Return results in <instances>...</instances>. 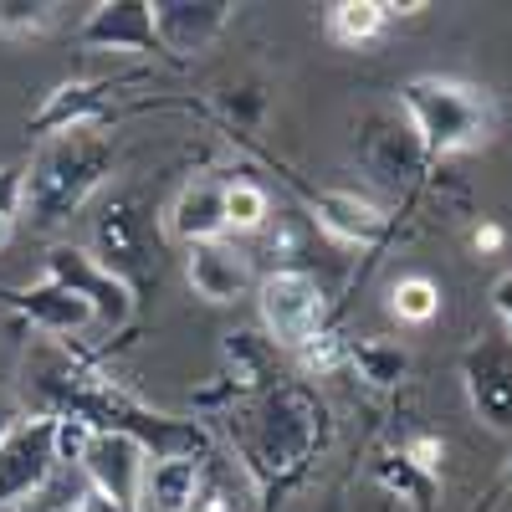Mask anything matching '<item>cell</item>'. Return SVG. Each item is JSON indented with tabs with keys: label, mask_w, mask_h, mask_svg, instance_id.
Returning a JSON list of instances; mask_svg holds the SVG:
<instances>
[{
	"label": "cell",
	"mask_w": 512,
	"mask_h": 512,
	"mask_svg": "<svg viewBox=\"0 0 512 512\" xmlns=\"http://www.w3.org/2000/svg\"><path fill=\"white\" fill-rule=\"evenodd\" d=\"M226 436L236 446L241 477L262 497H272L313 466L323 446V405L308 384L282 379L262 395L226 405Z\"/></svg>",
	"instance_id": "cell-1"
},
{
	"label": "cell",
	"mask_w": 512,
	"mask_h": 512,
	"mask_svg": "<svg viewBox=\"0 0 512 512\" xmlns=\"http://www.w3.org/2000/svg\"><path fill=\"white\" fill-rule=\"evenodd\" d=\"M21 216L36 231H52L72 221L88 205L103 180L118 169V144L108 139V128H67V134L41 139L31 164H21Z\"/></svg>",
	"instance_id": "cell-2"
},
{
	"label": "cell",
	"mask_w": 512,
	"mask_h": 512,
	"mask_svg": "<svg viewBox=\"0 0 512 512\" xmlns=\"http://www.w3.org/2000/svg\"><path fill=\"white\" fill-rule=\"evenodd\" d=\"M395 108L415 128V139H420L431 164L487 149L502 128V108L487 88H477V82H466V77H441V72L400 82Z\"/></svg>",
	"instance_id": "cell-3"
},
{
	"label": "cell",
	"mask_w": 512,
	"mask_h": 512,
	"mask_svg": "<svg viewBox=\"0 0 512 512\" xmlns=\"http://www.w3.org/2000/svg\"><path fill=\"white\" fill-rule=\"evenodd\" d=\"M93 262L118 277L134 297H144L154 282H159V236H154V221L139 195H113L98 205L93 216Z\"/></svg>",
	"instance_id": "cell-4"
},
{
	"label": "cell",
	"mask_w": 512,
	"mask_h": 512,
	"mask_svg": "<svg viewBox=\"0 0 512 512\" xmlns=\"http://www.w3.org/2000/svg\"><path fill=\"white\" fill-rule=\"evenodd\" d=\"M354 159L384 190H415L425 175H431V159H425L415 128L405 123L400 108H369L354 123Z\"/></svg>",
	"instance_id": "cell-5"
},
{
	"label": "cell",
	"mask_w": 512,
	"mask_h": 512,
	"mask_svg": "<svg viewBox=\"0 0 512 512\" xmlns=\"http://www.w3.org/2000/svg\"><path fill=\"white\" fill-rule=\"evenodd\" d=\"M256 308H262V328L272 349H297L308 344L318 328H328V292L308 267H277L256 287Z\"/></svg>",
	"instance_id": "cell-6"
},
{
	"label": "cell",
	"mask_w": 512,
	"mask_h": 512,
	"mask_svg": "<svg viewBox=\"0 0 512 512\" xmlns=\"http://www.w3.org/2000/svg\"><path fill=\"white\" fill-rule=\"evenodd\" d=\"M461 384L487 431L512 436V338L507 333H482L461 354Z\"/></svg>",
	"instance_id": "cell-7"
},
{
	"label": "cell",
	"mask_w": 512,
	"mask_h": 512,
	"mask_svg": "<svg viewBox=\"0 0 512 512\" xmlns=\"http://www.w3.org/2000/svg\"><path fill=\"white\" fill-rule=\"evenodd\" d=\"M52 477H57L52 415H26L16 431L0 441V512L31 502Z\"/></svg>",
	"instance_id": "cell-8"
},
{
	"label": "cell",
	"mask_w": 512,
	"mask_h": 512,
	"mask_svg": "<svg viewBox=\"0 0 512 512\" xmlns=\"http://www.w3.org/2000/svg\"><path fill=\"white\" fill-rule=\"evenodd\" d=\"M47 277L62 282L67 292H77L82 303L93 308V323H103V328H123L128 318H134V308H139V297L128 292L118 277H108L93 262L88 246H52L47 251Z\"/></svg>",
	"instance_id": "cell-9"
},
{
	"label": "cell",
	"mask_w": 512,
	"mask_h": 512,
	"mask_svg": "<svg viewBox=\"0 0 512 512\" xmlns=\"http://www.w3.org/2000/svg\"><path fill=\"white\" fill-rule=\"evenodd\" d=\"M154 36L159 52L169 62H190L200 52H210L226 36V26L236 21L231 0H154Z\"/></svg>",
	"instance_id": "cell-10"
},
{
	"label": "cell",
	"mask_w": 512,
	"mask_h": 512,
	"mask_svg": "<svg viewBox=\"0 0 512 512\" xmlns=\"http://www.w3.org/2000/svg\"><path fill=\"white\" fill-rule=\"evenodd\" d=\"M272 384H282V369H277V349H272V338L262 333H226V344H221V374L210 390L195 395V405H236V400H251V395H262L272 390Z\"/></svg>",
	"instance_id": "cell-11"
},
{
	"label": "cell",
	"mask_w": 512,
	"mask_h": 512,
	"mask_svg": "<svg viewBox=\"0 0 512 512\" xmlns=\"http://www.w3.org/2000/svg\"><path fill=\"white\" fill-rule=\"evenodd\" d=\"M82 482H93L98 492H108L123 512H139L144 502V472H149V451L128 436H113V431H98L88 456H82Z\"/></svg>",
	"instance_id": "cell-12"
},
{
	"label": "cell",
	"mask_w": 512,
	"mask_h": 512,
	"mask_svg": "<svg viewBox=\"0 0 512 512\" xmlns=\"http://www.w3.org/2000/svg\"><path fill=\"white\" fill-rule=\"evenodd\" d=\"M118 93L113 77H77V82H62V88L47 93V103H41L26 123L36 139H52V134H67V128H108V103Z\"/></svg>",
	"instance_id": "cell-13"
},
{
	"label": "cell",
	"mask_w": 512,
	"mask_h": 512,
	"mask_svg": "<svg viewBox=\"0 0 512 512\" xmlns=\"http://www.w3.org/2000/svg\"><path fill=\"white\" fill-rule=\"evenodd\" d=\"M308 210L313 221L344 246H379L384 231H390V210H384L374 195H359V190H308Z\"/></svg>",
	"instance_id": "cell-14"
},
{
	"label": "cell",
	"mask_w": 512,
	"mask_h": 512,
	"mask_svg": "<svg viewBox=\"0 0 512 512\" xmlns=\"http://www.w3.org/2000/svg\"><path fill=\"white\" fill-rule=\"evenodd\" d=\"M185 277H190L195 297L226 308L236 297H246V287H251V256L231 236L195 241V246H185Z\"/></svg>",
	"instance_id": "cell-15"
},
{
	"label": "cell",
	"mask_w": 512,
	"mask_h": 512,
	"mask_svg": "<svg viewBox=\"0 0 512 512\" xmlns=\"http://www.w3.org/2000/svg\"><path fill=\"white\" fill-rule=\"evenodd\" d=\"M82 47L93 52H139V57H164L159 36H154V11L144 0H108V6H93V16L77 31Z\"/></svg>",
	"instance_id": "cell-16"
},
{
	"label": "cell",
	"mask_w": 512,
	"mask_h": 512,
	"mask_svg": "<svg viewBox=\"0 0 512 512\" xmlns=\"http://www.w3.org/2000/svg\"><path fill=\"white\" fill-rule=\"evenodd\" d=\"M164 226H169V236L185 241V246L226 236V180H221V175H195V180H185L180 195L169 200Z\"/></svg>",
	"instance_id": "cell-17"
},
{
	"label": "cell",
	"mask_w": 512,
	"mask_h": 512,
	"mask_svg": "<svg viewBox=\"0 0 512 512\" xmlns=\"http://www.w3.org/2000/svg\"><path fill=\"white\" fill-rule=\"evenodd\" d=\"M6 297V308H16L31 328L41 333H52V338H67V333H82L93 323V308L82 303L77 292H67L62 282L52 277H41L36 287H16V292H0Z\"/></svg>",
	"instance_id": "cell-18"
},
{
	"label": "cell",
	"mask_w": 512,
	"mask_h": 512,
	"mask_svg": "<svg viewBox=\"0 0 512 512\" xmlns=\"http://www.w3.org/2000/svg\"><path fill=\"white\" fill-rule=\"evenodd\" d=\"M200 466L205 461L195 456H154L144 472V502H154L159 512H185L200 487Z\"/></svg>",
	"instance_id": "cell-19"
},
{
	"label": "cell",
	"mask_w": 512,
	"mask_h": 512,
	"mask_svg": "<svg viewBox=\"0 0 512 512\" xmlns=\"http://www.w3.org/2000/svg\"><path fill=\"white\" fill-rule=\"evenodd\" d=\"M349 369L369 390H400L410 374V349L395 338H359V344H349Z\"/></svg>",
	"instance_id": "cell-20"
},
{
	"label": "cell",
	"mask_w": 512,
	"mask_h": 512,
	"mask_svg": "<svg viewBox=\"0 0 512 512\" xmlns=\"http://www.w3.org/2000/svg\"><path fill=\"white\" fill-rule=\"evenodd\" d=\"M374 482L390 492V497H400L405 507H415V512H436V502H441V477L410 466L400 451H384L374 461Z\"/></svg>",
	"instance_id": "cell-21"
},
{
	"label": "cell",
	"mask_w": 512,
	"mask_h": 512,
	"mask_svg": "<svg viewBox=\"0 0 512 512\" xmlns=\"http://www.w3.org/2000/svg\"><path fill=\"white\" fill-rule=\"evenodd\" d=\"M328 36L338 41V47H369V41L384 36V26H390V16H384V0H333L328 16H323Z\"/></svg>",
	"instance_id": "cell-22"
},
{
	"label": "cell",
	"mask_w": 512,
	"mask_h": 512,
	"mask_svg": "<svg viewBox=\"0 0 512 512\" xmlns=\"http://www.w3.org/2000/svg\"><path fill=\"white\" fill-rule=\"evenodd\" d=\"M390 313L410 328H425V323H436L441 318V287L425 277V272H410L390 287Z\"/></svg>",
	"instance_id": "cell-23"
},
{
	"label": "cell",
	"mask_w": 512,
	"mask_h": 512,
	"mask_svg": "<svg viewBox=\"0 0 512 512\" xmlns=\"http://www.w3.org/2000/svg\"><path fill=\"white\" fill-rule=\"evenodd\" d=\"M272 221V195L256 180H226V236H251Z\"/></svg>",
	"instance_id": "cell-24"
},
{
	"label": "cell",
	"mask_w": 512,
	"mask_h": 512,
	"mask_svg": "<svg viewBox=\"0 0 512 512\" xmlns=\"http://www.w3.org/2000/svg\"><path fill=\"white\" fill-rule=\"evenodd\" d=\"M57 26V6L47 0H0V41H31Z\"/></svg>",
	"instance_id": "cell-25"
},
{
	"label": "cell",
	"mask_w": 512,
	"mask_h": 512,
	"mask_svg": "<svg viewBox=\"0 0 512 512\" xmlns=\"http://www.w3.org/2000/svg\"><path fill=\"white\" fill-rule=\"evenodd\" d=\"M292 359L303 364V374L328 379V374H338V369L349 364V338L338 333V328H318L308 344H297V349H292Z\"/></svg>",
	"instance_id": "cell-26"
},
{
	"label": "cell",
	"mask_w": 512,
	"mask_h": 512,
	"mask_svg": "<svg viewBox=\"0 0 512 512\" xmlns=\"http://www.w3.org/2000/svg\"><path fill=\"white\" fill-rule=\"evenodd\" d=\"M185 512H246V507H241V497H236L231 472H226V466H221L216 456H205V466H200V487H195V502H190Z\"/></svg>",
	"instance_id": "cell-27"
},
{
	"label": "cell",
	"mask_w": 512,
	"mask_h": 512,
	"mask_svg": "<svg viewBox=\"0 0 512 512\" xmlns=\"http://www.w3.org/2000/svg\"><path fill=\"white\" fill-rule=\"evenodd\" d=\"M395 451H400L410 466H420V472H431V477H441V466H446V441H441L436 431H410Z\"/></svg>",
	"instance_id": "cell-28"
},
{
	"label": "cell",
	"mask_w": 512,
	"mask_h": 512,
	"mask_svg": "<svg viewBox=\"0 0 512 512\" xmlns=\"http://www.w3.org/2000/svg\"><path fill=\"white\" fill-rule=\"evenodd\" d=\"M216 103H221V113L236 128H256V123H262V113H267V93L262 88H226Z\"/></svg>",
	"instance_id": "cell-29"
},
{
	"label": "cell",
	"mask_w": 512,
	"mask_h": 512,
	"mask_svg": "<svg viewBox=\"0 0 512 512\" xmlns=\"http://www.w3.org/2000/svg\"><path fill=\"white\" fill-rule=\"evenodd\" d=\"M72 512H123L108 492H98L93 482H77V492H72Z\"/></svg>",
	"instance_id": "cell-30"
},
{
	"label": "cell",
	"mask_w": 512,
	"mask_h": 512,
	"mask_svg": "<svg viewBox=\"0 0 512 512\" xmlns=\"http://www.w3.org/2000/svg\"><path fill=\"white\" fill-rule=\"evenodd\" d=\"M26 420V405H21V395L11 390V384H0V441H6L16 425Z\"/></svg>",
	"instance_id": "cell-31"
},
{
	"label": "cell",
	"mask_w": 512,
	"mask_h": 512,
	"mask_svg": "<svg viewBox=\"0 0 512 512\" xmlns=\"http://www.w3.org/2000/svg\"><path fill=\"white\" fill-rule=\"evenodd\" d=\"M492 308H497V318H502V333L512 338V267L492 282Z\"/></svg>",
	"instance_id": "cell-32"
},
{
	"label": "cell",
	"mask_w": 512,
	"mask_h": 512,
	"mask_svg": "<svg viewBox=\"0 0 512 512\" xmlns=\"http://www.w3.org/2000/svg\"><path fill=\"white\" fill-rule=\"evenodd\" d=\"M502 241H507V231H502L497 221H477V231H472V246H477L482 256H492V251H502Z\"/></svg>",
	"instance_id": "cell-33"
},
{
	"label": "cell",
	"mask_w": 512,
	"mask_h": 512,
	"mask_svg": "<svg viewBox=\"0 0 512 512\" xmlns=\"http://www.w3.org/2000/svg\"><path fill=\"white\" fill-rule=\"evenodd\" d=\"M11 236H16V216H11V210H0V251L11 246Z\"/></svg>",
	"instance_id": "cell-34"
},
{
	"label": "cell",
	"mask_w": 512,
	"mask_h": 512,
	"mask_svg": "<svg viewBox=\"0 0 512 512\" xmlns=\"http://www.w3.org/2000/svg\"><path fill=\"white\" fill-rule=\"evenodd\" d=\"M512 492V461H507V472H502V482H497V492H492V502H502Z\"/></svg>",
	"instance_id": "cell-35"
}]
</instances>
